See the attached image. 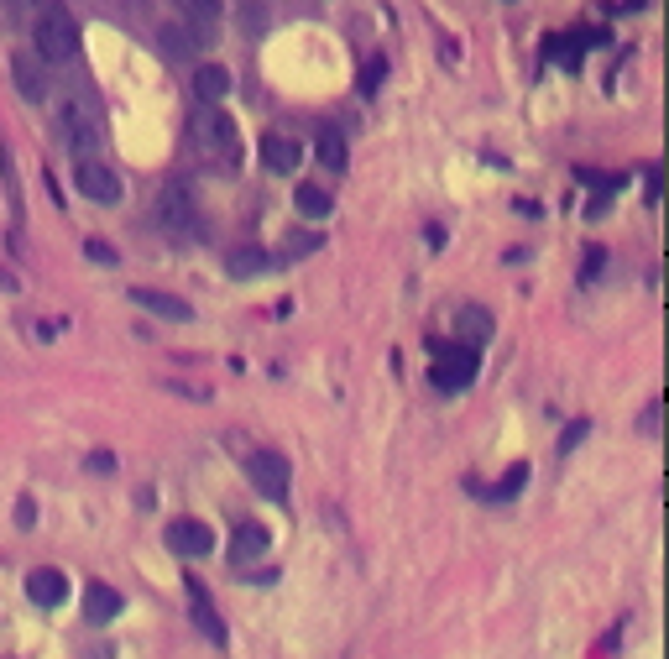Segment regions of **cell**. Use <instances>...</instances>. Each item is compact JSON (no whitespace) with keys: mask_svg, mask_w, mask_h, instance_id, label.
Masks as SVG:
<instances>
[{"mask_svg":"<svg viewBox=\"0 0 669 659\" xmlns=\"http://www.w3.org/2000/svg\"><path fill=\"white\" fill-rule=\"evenodd\" d=\"M194 147L210 157L220 173H236V163H241V131L215 105H199L194 110Z\"/></svg>","mask_w":669,"mask_h":659,"instance_id":"2","label":"cell"},{"mask_svg":"<svg viewBox=\"0 0 669 659\" xmlns=\"http://www.w3.org/2000/svg\"><path fill=\"white\" fill-rule=\"evenodd\" d=\"M194 95H199V105H220L230 95V74H225L220 63H204L199 74H194Z\"/></svg>","mask_w":669,"mask_h":659,"instance_id":"18","label":"cell"},{"mask_svg":"<svg viewBox=\"0 0 669 659\" xmlns=\"http://www.w3.org/2000/svg\"><path fill=\"white\" fill-rule=\"evenodd\" d=\"M319 163H325L330 173H345V136L335 126L319 131Z\"/></svg>","mask_w":669,"mask_h":659,"instance_id":"21","label":"cell"},{"mask_svg":"<svg viewBox=\"0 0 669 659\" xmlns=\"http://www.w3.org/2000/svg\"><path fill=\"white\" fill-rule=\"evenodd\" d=\"M586 435H591V424H586V419H575V424L565 429V435H560V456H570V450H575V445H581Z\"/></svg>","mask_w":669,"mask_h":659,"instance_id":"27","label":"cell"},{"mask_svg":"<svg viewBox=\"0 0 669 659\" xmlns=\"http://www.w3.org/2000/svg\"><path fill=\"white\" fill-rule=\"evenodd\" d=\"M183 11H189V27H194L199 48H204L210 32H215V21H220V0H183Z\"/></svg>","mask_w":669,"mask_h":659,"instance_id":"19","label":"cell"},{"mask_svg":"<svg viewBox=\"0 0 669 659\" xmlns=\"http://www.w3.org/2000/svg\"><path fill=\"white\" fill-rule=\"evenodd\" d=\"M74 184H79V194H89L95 204H121V173H115L110 163H100V157H79V163H74Z\"/></svg>","mask_w":669,"mask_h":659,"instance_id":"6","label":"cell"},{"mask_svg":"<svg viewBox=\"0 0 669 659\" xmlns=\"http://www.w3.org/2000/svg\"><path fill=\"white\" fill-rule=\"evenodd\" d=\"M16 288H21V283H16V272H11V267H0V293H16Z\"/></svg>","mask_w":669,"mask_h":659,"instance_id":"32","label":"cell"},{"mask_svg":"<svg viewBox=\"0 0 669 659\" xmlns=\"http://www.w3.org/2000/svg\"><path fill=\"white\" fill-rule=\"evenodd\" d=\"M168 550L183 555V560H199V555L215 550V534H210L204 518H173L168 524Z\"/></svg>","mask_w":669,"mask_h":659,"instance_id":"8","label":"cell"},{"mask_svg":"<svg viewBox=\"0 0 669 659\" xmlns=\"http://www.w3.org/2000/svg\"><path fill=\"white\" fill-rule=\"evenodd\" d=\"M309 252H319V236L309 231V236H288L283 241V257H309Z\"/></svg>","mask_w":669,"mask_h":659,"instance_id":"26","label":"cell"},{"mask_svg":"<svg viewBox=\"0 0 669 659\" xmlns=\"http://www.w3.org/2000/svg\"><path fill=\"white\" fill-rule=\"evenodd\" d=\"M523 482H528V466H513V471H507L502 482L492 487V503H497V508H502V503H513V497L523 492Z\"/></svg>","mask_w":669,"mask_h":659,"instance_id":"24","label":"cell"},{"mask_svg":"<svg viewBox=\"0 0 669 659\" xmlns=\"http://www.w3.org/2000/svg\"><path fill=\"white\" fill-rule=\"evenodd\" d=\"M293 204H298V210H304L309 220H325V215L335 210V199H330V189H319V184H298Z\"/></svg>","mask_w":669,"mask_h":659,"instance_id":"20","label":"cell"},{"mask_svg":"<svg viewBox=\"0 0 669 659\" xmlns=\"http://www.w3.org/2000/svg\"><path fill=\"white\" fill-rule=\"evenodd\" d=\"M298 163H304V147H298V136H288V131H267V136H262V168H267V173H293Z\"/></svg>","mask_w":669,"mask_h":659,"instance_id":"9","label":"cell"},{"mask_svg":"<svg viewBox=\"0 0 669 659\" xmlns=\"http://www.w3.org/2000/svg\"><path fill=\"white\" fill-rule=\"evenodd\" d=\"M58 121H63V136H68V147H74V157H95V147H100L95 110H79V100H68Z\"/></svg>","mask_w":669,"mask_h":659,"instance_id":"7","label":"cell"},{"mask_svg":"<svg viewBox=\"0 0 669 659\" xmlns=\"http://www.w3.org/2000/svg\"><path fill=\"white\" fill-rule=\"evenodd\" d=\"M32 518H37V508H32V497H21V508H16V524H21V529H32Z\"/></svg>","mask_w":669,"mask_h":659,"instance_id":"31","label":"cell"},{"mask_svg":"<svg viewBox=\"0 0 669 659\" xmlns=\"http://www.w3.org/2000/svg\"><path fill=\"white\" fill-rule=\"evenodd\" d=\"M267 544H272V534H267L262 524H236V534H230V560H236V565L262 560Z\"/></svg>","mask_w":669,"mask_h":659,"instance_id":"13","label":"cell"},{"mask_svg":"<svg viewBox=\"0 0 669 659\" xmlns=\"http://www.w3.org/2000/svg\"><path fill=\"white\" fill-rule=\"evenodd\" d=\"M131 299L142 304V309H152V314H163V320H173V325H189V320H194V309L183 304V299H173V293H157V288H131Z\"/></svg>","mask_w":669,"mask_h":659,"instance_id":"12","label":"cell"},{"mask_svg":"<svg viewBox=\"0 0 669 659\" xmlns=\"http://www.w3.org/2000/svg\"><path fill=\"white\" fill-rule=\"evenodd\" d=\"M152 215H157V225H163L168 236H178V241H194V236H204V215H199V199H194V189L183 184V178H168V184L157 189V204H152Z\"/></svg>","mask_w":669,"mask_h":659,"instance_id":"3","label":"cell"},{"mask_svg":"<svg viewBox=\"0 0 669 659\" xmlns=\"http://www.w3.org/2000/svg\"><path fill=\"white\" fill-rule=\"evenodd\" d=\"M157 48H163L173 63H183V58H194V53H199V37H194L189 21H173V27L157 32Z\"/></svg>","mask_w":669,"mask_h":659,"instance_id":"15","label":"cell"},{"mask_svg":"<svg viewBox=\"0 0 669 659\" xmlns=\"http://www.w3.org/2000/svg\"><path fill=\"white\" fill-rule=\"evenodd\" d=\"M586 278H596V272H602V262H607V252H602V246H586Z\"/></svg>","mask_w":669,"mask_h":659,"instance_id":"30","label":"cell"},{"mask_svg":"<svg viewBox=\"0 0 669 659\" xmlns=\"http://www.w3.org/2000/svg\"><path fill=\"white\" fill-rule=\"evenodd\" d=\"M455 335H466V346H487V340L497 335V325H492V314L481 304H460L455 309Z\"/></svg>","mask_w":669,"mask_h":659,"instance_id":"10","label":"cell"},{"mask_svg":"<svg viewBox=\"0 0 669 659\" xmlns=\"http://www.w3.org/2000/svg\"><path fill=\"white\" fill-rule=\"evenodd\" d=\"M272 6H278V0H241V27L246 32H267Z\"/></svg>","mask_w":669,"mask_h":659,"instance_id":"23","label":"cell"},{"mask_svg":"<svg viewBox=\"0 0 669 659\" xmlns=\"http://www.w3.org/2000/svg\"><path fill=\"white\" fill-rule=\"evenodd\" d=\"M84 252H89V262H100V267H110L115 257H121V252H115L110 241H84Z\"/></svg>","mask_w":669,"mask_h":659,"instance_id":"29","label":"cell"},{"mask_svg":"<svg viewBox=\"0 0 669 659\" xmlns=\"http://www.w3.org/2000/svg\"><path fill=\"white\" fill-rule=\"evenodd\" d=\"M32 42L42 63H74L79 58V16L63 0H42L32 11Z\"/></svg>","mask_w":669,"mask_h":659,"instance_id":"1","label":"cell"},{"mask_svg":"<svg viewBox=\"0 0 669 659\" xmlns=\"http://www.w3.org/2000/svg\"><path fill=\"white\" fill-rule=\"evenodd\" d=\"M0 178H6V194H11V210L21 215V189H16V168H11V147H0Z\"/></svg>","mask_w":669,"mask_h":659,"instance_id":"25","label":"cell"},{"mask_svg":"<svg viewBox=\"0 0 669 659\" xmlns=\"http://www.w3.org/2000/svg\"><path fill=\"white\" fill-rule=\"evenodd\" d=\"M27 597H32L37 607H58V602L68 597V576L53 571V565H42V571L27 576Z\"/></svg>","mask_w":669,"mask_h":659,"instance_id":"11","label":"cell"},{"mask_svg":"<svg viewBox=\"0 0 669 659\" xmlns=\"http://www.w3.org/2000/svg\"><path fill=\"white\" fill-rule=\"evenodd\" d=\"M382 74H387V63H382V58H377V63H366V68H361V95H377Z\"/></svg>","mask_w":669,"mask_h":659,"instance_id":"28","label":"cell"},{"mask_svg":"<svg viewBox=\"0 0 669 659\" xmlns=\"http://www.w3.org/2000/svg\"><path fill=\"white\" fill-rule=\"evenodd\" d=\"M434 388L440 393H466L476 382V346H434Z\"/></svg>","mask_w":669,"mask_h":659,"instance_id":"4","label":"cell"},{"mask_svg":"<svg viewBox=\"0 0 669 659\" xmlns=\"http://www.w3.org/2000/svg\"><path fill=\"white\" fill-rule=\"evenodd\" d=\"M189 586V602H194V623L210 633V644H225V623H220V612H215V602L204 597V586L199 581H183Z\"/></svg>","mask_w":669,"mask_h":659,"instance_id":"17","label":"cell"},{"mask_svg":"<svg viewBox=\"0 0 669 659\" xmlns=\"http://www.w3.org/2000/svg\"><path fill=\"white\" fill-rule=\"evenodd\" d=\"M246 476H251V487H257L267 503H288V461L278 456V450L246 456Z\"/></svg>","mask_w":669,"mask_h":659,"instance_id":"5","label":"cell"},{"mask_svg":"<svg viewBox=\"0 0 669 659\" xmlns=\"http://www.w3.org/2000/svg\"><path fill=\"white\" fill-rule=\"evenodd\" d=\"M272 257H262L257 246H241L236 257H230V278H257V272H267Z\"/></svg>","mask_w":669,"mask_h":659,"instance_id":"22","label":"cell"},{"mask_svg":"<svg viewBox=\"0 0 669 659\" xmlns=\"http://www.w3.org/2000/svg\"><path fill=\"white\" fill-rule=\"evenodd\" d=\"M37 6H42V0H6V11H11V16H16V11H37Z\"/></svg>","mask_w":669,"mask_h":659,"instance_id":"33","label":"cell"},{"mask_svg":"<svg viewBox=\"0 0 669 659\" xmlns=\"http://www.w3.org/2000/svg\"><path fill=\"white\" fill-rule=\"evenodd\" d=\"M11 74H16L21 100H32V105H42V100H48V79H42V68H37L27 53H16V58H11Z\"/></svg>","mask_w":669,"mask_h":659,"instance_id":"14","label":"cell"},{"mask_svg":"<svg viewBox=\"0 0 669 659\" xmlns=\"http://www.w3.org/2000/svg\"><path fill=\"white\" fill-rule=\"evenodd\" d=\"M84 618L89 623H110V618H121V592H115V586H89L84 592Z\"/></svg>","mask_w":669,"mask_h":659,"instance_id":"16","label":"cell"}]
</instances>
